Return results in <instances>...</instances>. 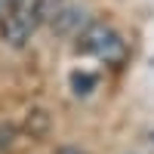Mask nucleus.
Instances as JSON below:
<instances>
[{
    "label": "nucleus",
    "instance_id": "nucleus-1",
    "mask_svg": "<svg viewBox=\"0 0 154 154\" xmlns=\"http://www.w3.org/2000/svg\"><path fill=\"white\" fill-rule=\"evenodd\" d=\"M74 49L80 56H93L99 62H105V65H114V68L123 65L126 56H130V43H126L123 34L105 19L86 22L83 31L77 34V40H74Z\"/></svg>",
    "mask_w": 154,
    "mask_h": 154
},
{
    "label": "nucleus",
    "instance_id": "nucleus-2",
    "mask_svg": "<svg viewBox=\"0 0 154 154\" xmlns=\"http://www.w3.org/2000/svg\"><path fill=\"white\" fill-rule=\"evenodd\" d=\"M37 28V22L31 16V9L25 6H16L9 12V16L3 19V25H0V34H3V43H9L12 49H22L25 43L31 40V34Z\"/></svg>",
    "mask_w": 154,
    "mask_h": 154
},
{
    "label": "nucleus",
    "instance_id": "nucleus-3",
    "mask_svg": "<svg viewBox=\"0 0 154 154\" xmlns=\"http://www.w3.org/2000/svg\"><path fill=\"white\" fill-rule=\"evenodd\" d=\"M83 25H86V9L77 6V3H65L59 9V16L49 22V28L59 37H77L83 31Z\"/></svg>",
    "mask_w": 154,
    "mask_h": 154
},
{
    "label": "nucleus",
    "instance_id": "nucleus-4",
    "mask_svg": "<svg viewBox=\"0 0 154 154\" xmlns=\"http://www.w3.org/2000/svg\"><path fill=\"white\" fill-rule=\"evenodd\" d=\"M49 126H53L49 111H43V108H31L28 114H25V133H28L31 139H43V136L49 133Z\"/></svg>",
    "mask_w": 154,
    "mask_h": 154
},
{
    "label": "nucleus",
    "instance_id": "nucleus-5",
    "mask_svg": "<svg viewBox=\"0 0 154 154\" xmlns=\"http://www.w3.org/2000/svg\"><path fill=\"white\" fill-rule=\"evenodd\" d=\"M68 0H31V16H34V22L37 25H49L56 16H59V9L65 6Z\"/></svg>",
    "mask_w": 154,
    "mask_h": 154
},
{
    "label": "nucleus",
    "instance_id": "nucleus-6",
    "mask_svg": "<svg viewBox=\"0 0 154 154\" xmlns=\"http://www.w3.org/2000/svg\"><path fill=\"white\" fill-rule=\"evenodd\" d=\"M96 86H99V77H96V74H89V71H74V74H71V89H74V96H89Z\"/></svg>",
    "mask_w": 154,
    "mask_h": 154
},
{
    "label": "nucleus",
    "instance_id": "nucleus-7",
    "mask_svg": "<svg viewBox=\"0 0 154 154\" xmlns=\"http://www.w3.org/2000/svg\"><path fill=\"white\" fill-rule=\"evenodd\" d=\"M16 136H19L16 123H9V120H0V154H3V151H9L12 145H16Z\"/></svg>",
    "mask_w": 154,
    "mask_h": 154
},
{
    "label": "nucleus",
    "instance_id": "nucleus-8",
    "mask_svg": "<svg viewBox=\"0 0 154 154\" xmlns=\"http://www.w3.org/2000/svg\"><path fill=\"white\" fill-rule=\"evenodd\" d=\"M56 154H86V151H80V148H74V145H62Z\"/></svg>",
    "mask_w": 154,
    "mask_h": 154
},
{
    "label": "nucleus",
    "instance_id": "nucleus-9",
    "mask_svg": "<svg viewBox=\"0 0 154 154\" xmlns=\"http://www.w3.org/2000/svg\"><path fill=\"white\" fill-rule=\"evenodd\" d=\"M9 3H16V6H22V3H25V0H9Z\"/></svg>",
    "mask_w": 154,
    "mask_h": 154
}]
</instances>
